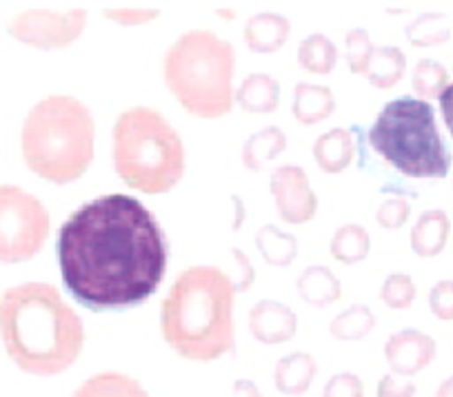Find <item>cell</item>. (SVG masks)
Segmentation results:
<instances>
[{"label":"cell","instance_id":"cell-10","mask_svg":"<svg viewBox=\"0 0 453 397\" xmlns=\"http://www.w3.org/2000/svg\"><path fill=\"white\" fill-rule=\"evenodd\" d=\"M272 194L276 200L278 213L289 225H303L316 216L318 198L309 187V178L304 169L280 167L272 176Z\"/></svg>","mask_w":453,"mask_h":397},{"label":"cell","instance_id":"cell-5","mask_svg":"<svg viewBox=\"0 0 453 397\" xmlns=\"http://www.w3.org/2000/svg\"><path fill=\"white\" fill-rule=\"evenodd\" d=\"M113 167L132 189L167 194L185 172L180 136L154 109H129L113 126Z\"/></svg>","mask_w":453,"mask_h":397},{"label":"cell","instance_id":"cell-28","mask_svg":"<svg viewBox=\"0 0 453 397\" xmlns=\"http://www.w3.org/2000/svg\"><path fill=\"white\" fill-rule=\"evenodd\" d=\"M447 38H449V27L442 14L420 16V19L409 27V41H411L416 47L440 45V42H444Z\"/></svg>","mask_w":453,"mask_h":397},{"label":"cell","instance_id":"cell-21","mask_svg":"<svg viewBox=\"0 0 453 397\" xmlns=\"http://www.w3.org/2000/svg\"><path fill=\"white\" fill-rule=\"evenodd\" d=\"M404 67H407V60L398 47H382V50H373L372 60L363 73L378 89H391L403 78Z\"/></svg>","mask_w":453,"mask_h":397},{"label":"cell","instance_id":"cell-9","mask_svg":"<svg viewBox=\"0 0 453 397\" xmlns=\"http://www.w3.org/2000/svg\"><path fill=\"white\" fill-rule=\"evenodd\" d=\"M85 23L87 14L82 10H72L67 14L36 10L16 16L14 23L10 25V32L20 42H27L38 50H60L81 36Z\"/></svg>","mask_w":453,"mask_h":397},{"label":"cell","instance_id":"cell-13","mask_svg":"<svg viewBox=\"0 0 453 397\" xmlns=\"http://www.w3.org/2000/svg\"><path fill=\"white\" fill-rule=\"evenodd\" d=\"M449 233H451V222L444 211H425L418 218L416 226L411 231V248L420 257H434L444 251Z\"/></svg>","mask_w":453,"mask_h":397},{"label":"cell","instance_id":"cell-23","mask_svg":"<svg viewBox=\"0 0 453 397\" xmlns=\"http://www.w3.org/2000/svg\"><path fill=\"white\" fill-rule=\"evenodd\" d=\"M372 248L369 233L360 225H345L335 231L331 240V256L342 264H354V262L365 260Z\"/></svg>","mask_w":453,"mask_h":397},{"label":"cell","instance_id":"cell-31","mask_svg":"<svg viewBox=\"0 0 453 397\" xmlns=\"http://www.w3.org/2000/svg\"><path fill=\"white\" fill-rule=\"evenodd\" d=\"M409 213H411V204L404 198H391L382 202L378 209V225L387 231H395L407 222Z\"/></svg>","mask_w":453,"mask_h":397},{"label":"cell","instance_id":"cell-3","mask_svg":"<svg viewBox=\"0 0 453 397\" xmlns=\"http://www.w3.org/2000/svg\"><path fill=\"white\" fill-rule=\"evenodd\" d=\"M232 280L216 267H191L178 276L160 309V329L178 355L218 360L234 348Z\"/></svg>","mask_w":453,"mask_h":397},{"label":"cell","instance_id":"cell-24","mask_svg":"<svg viewBox=\"0 0 453 397\" xmlns=\"http://www.w3.org/2000/svg\"><path fill=\"white\" fill-rule=\"evenodd\" d=\"M335 58H338L335 45L322 34H313V36L304 38L298 50L300 65L311 73H329L334 69Z\"/></svg>","mask_w":453,"mask_h":397},{"label":"cell","instance_id":"cell-25","mask_svg":"<svg viewBox=\"0 0 453 397\" xmlns=\"http://www.w3.org/2000/svg\"><path fill=\"white\" fill-rule=\"evenodd\" d=\"M373 326H376L373 313L369 311L367 307H363V304H356V307L340 313V316L331 322L329 331L335 340L349 342V340H363L365 335L372 333Z\"/></svg>","mask_w":453,"mask_h":397},{"label":"cell","instance_id":"cell-34","mask_svg":"<svg viewBox=\"0 0 453 397\" xmlns=\"http://www.w3.org/2000/svg\"><path fill=\"white\" fill-rule=\"evenodd\" d=\"M416 395V384L400 382L395 375H385L378 384V397H413Z\"/></svg>","mask_w":453,"mask_h":397},{"label":"cell","instance_id":"cell-32","mask_svg":"<svg viewBox=\"0 0 453 397\" xmlns=\"http://www.w3.org/2000/svg\"><path fill=\"white\" fill-rule=\"evenodd\" d=\"M429 307L438 320L453 322V280H440L431 289Z\"/></svg>","mask_w":453,"mask_h":397},{"label":"cell","instance_id":"cell-26","mask_svg":"<svg viewBox=\"0 0 453 397\" xmlns=\"http://www.w3.org/2000/svg\"><path fill=\"white\" fill-rule=\"evenodd\" d=\"M256 242H258V248L265 260L269 264H273V267H287L296 257V248H298L294 235L282 233L276 226H265V229H260Z\"/></svg>","mask_w":453,"mask_h":397},{"label":"cell","instance_id":"cell-15","mask_svg":"<svg viewBox=\"0 0 453 397\" xmlns=\"http://www.w3.org/2000/svg\"><path fill=\"white\" fill-rule=\"evenodd\" d=\"M289 38V20L278 14H258L245 25V41L256 54H273Z\"/></svg>","mask_w":453,"mask_h":397},{"label":"cell","instance_id":"cell-33","mask_svg":"<svg viewBox=\"0 0 453 397\" xmlns=\"http://www.w3.org/2000/svg\"><path fill=\"white\" fill-rule=\"evenodd\" d=\"M365 388L358 375L338 373L326 382L325 395L322 397H363Z\"/></svg>","mask_w":453,"mask_h":397},{"label":"cell","instance_id":"cell-8","mask_svg":"<svg viewBox=\"0 0 453 397\" xmlns=\"http://www.w3.org/2000/svg\"><path fill=\"white\" fill-rule=\"evenodd\" d=\"M50 213L38 198L0 185V262L16 264L36 256L50 235Z\"/></svg>","mask_w":453,"mask_h":397},{"label":"cell","instance_id":"cell-7","mask_svg":"<svg viewBox=\"0 0 453 397\" xmlns=\"http://www.w3.org/2000/svg\"><path fill=\"white\" fill-rule=\"evenodd\" d=\"M369 142L409 178H444L451 169V154L429 100L403 95L387 103L369 131Z\"/></svg>","mask_w":453,"mask_h":397},{"label":"cell","instance_id":"cell-36","mask_svg":"<svg viewBox=\"0 0 453 397\" xmlns=\"http://www.w3.org/2000/svg\"><path fill=\"white\" fill-rule=\"evenodd\" d=\"M435 397H453V378L444 379V382L440 384V388L435 391Z\"/></svg>","mask_w":453,"mask_h":397},{"label":"cell","instance_id":"cell-29","mask_svg":"<svg viewBox=\"0 0 453 397\" xmlns=\"http://www.w3.org/2000/svg\"><path fill=\"white\" fill-rule=\"evenodd\" d=\"M380 298L391 309H409L416 300V285L407 273H394L382 285Z\"/></svg>","mask_w":453,"mask_h":397},{"label":"cell","instance_id":"cell-1","mask_svg":"<svg viewBox=\"0 0 453 397\" xmlns=\"http://www.w3.org/2000/svg\"><path fill=\"white\" fill-rule=\"evenodd\" d=\"M56 253L72 298L94 313L141 307L167 271V238L158 220L123 194L76 209L60 226Z\"/></svg>","mask_w":453,"mask_h":397},{"label":"cell","instance_id":"cell-2","mask_svg":"<svg viewBox=\"0 0 453 397\" xmlns=\"http://www.w3.org/2000/svg\"><path fill=\"white\" fill-rule=\"evenodd\" d=\"M0 338L25 373L47 378L78 360L85 326L56 286L27 282L0 298Z\"/></svg>","mask_w":453,"mask_h":397},{"label":"cell","instance_id":"cell-12","mask_svg":"<svg viewBox=\"0 0 453 397\" xmlns=\"http://www.w3.org/2000/svg\"><path fill=\"white\" fill-rule=\"evenodd\" d=\"M298 320L289 307L273 300H263L250 313V331L258 342L280 344L296 335Z\"/></svg>","mask_w":453,"mask_h":397},{"label":"cell","instance_id":"cell-19","mask_svg":"<svg viewBox=\"0 0 453 397\" xmlns=\"http://www.w3.org/2000/svg\"><path fill=\"white\" fill-rule=\"evenodd\" d=\"M238 103L245 111L251 113H272L276 111L278 98H280V87L267 73H254L242 82L238 89Z\"/></svg>","mask_w":453,"mask_h":397},{"label":"cell","instance_id":"cell-35","mask_svg":"<svg viewBox=\"0 0 453 397\" xmlns=\"http://www.w3.org/2000/svg\"><path fill=\"white\" fill-rule=\"evenodd\" d=\"M440 111H442V118H444V125H447L449 134H451L453 138V82H449L447 89L442 91V95H440Z\"/></svg>","mask_w":453,"mask_h":397},{"label":"cell","instance_id":"cell-27","mask_svg":"<svg viewBox=\"0 0 453 397\" xmlns=\"http://www.w3.org/2000/svg\"><path fill=\"white\" fill-rule=\"evenodd\" d=\"M413 89L422 100H435L449 85V72L435 60H420L413 69Z\"/></svg>","mask_w":453,"mask_h":397},{"label":"cell","instance_id":"cell-14","mask_svg":"<svg viewBox=\"0 0 453 397\" xmlns=\"http://www.w3.org/2000/svg\"><path fill=\"white\" fill-rule=\"evenodd\" d=\"M354 134L349 129H331L318 138L313 145V156L322 172L340 173L354 160Z\"/></svg>","mask_w":453,"mask_h":397},{"label":"cell","instance_id":"cell-6","mask_svg":"<svg viewBox=\"0 0 453 397\" xmlns=\"http://www.w3.org/2000/svg\"><path fill=\"white\" fill-rule=\"evenodd\" d=\"M234 47L211 32H189L165 56V82L198 118L232 111Z\"/></svg>","mask_w":453,"mask_h":397},{"label":"cell","instance_id":"cell-18","mask_svg":"<svg viewBox=\"0 0 453 397\" xmlns=\"http://www.w3.org/2000/svg\"><path fill=\"white\" fill-rule=\"evenodd\" d=\"M72 397H150L138 379L123 373H98L87 379Z\"/></svg>","mask_w":453,"mask_h":397},{"label":"cell","instance_id":"cell-22","mask_svg":"<svg viewBox=\"0 0 453 397\" xmlns=\"http://www.w3.org/2000/svg\"><path fill=\"white\" fill-rule=\"evenodd\" d=\"M287 147L285 134L276 126H269V129L258 131L247 141L245 149H242V160L250 169L258 172L265 164L272 163L278 154H282Z\"/></svg>","mask_w":453,"mask_h":397},{"label":"cell","instance_id":"cell-16","mask_svg":"<svg viewBox=\"0 0 453 397\" xmlns=\"http://www.w3.org/2000/svg\"><path fill=\"white\" fill-rule=\"evenodd\" d=\"M316 370L318 366L311 355L294 353V355H287L278 362L273 382H276L278 391L285 393V395H303L311 386Z\"/></svg>","mask_w":453,"mask_h":397},{"label":"cell","instance_id":"cell-20","mask_svg":"<svg viewBox=\"0 0 453 397\" xmlns=\"http://www.w3.org/2000/svg\"><path fill=\"white\" fill-rule=\"evenodd\" d=\"M298 294L311 307H326L342 294L340 282L326 267H309L298 278Z\"/></svg>","mask_w":453,"mask_h":397},{"label":"cell","instance_id":"cell-4","mask_svg":"<svg viewBox=\"0 0 453 397\" xmlns=\"http://www.w3.org/2000/svg\"><path fill=\"white\" fill-rule=\"evenodd\" d=\"M23 156L36 176L56 185L78 180L94 160V120L69 95H50L23 125Z\"/></svg>","mask_w":453,"mask_h":397},{"label":"cell","instance_id":"cell-17","mask_svg":"<svg viewBox=\"0 0 453 397\" xmlns=\"http://www.w3.org/2000/svg\"><path fill=\"white\" fill-rule=\"evenodd\" d=\"M335 100L326 87L300 82L294 94V116L303 125H316L334 113Z\"/></svg>","mask_w":453,"mask_h":397},{"label":"cell","instance_id":"cell-30","mask_svg":"<svg viewBox=\"0 0 453 397\" xmlns=\"http://www.w3.org/2000/svg\"><path fill=\"white\" fill-rule=\"evenodd\" d=\"M373 56V45L369 34L363 29H354L347 34V63L354 73H363Z\"/></svg>","mask_w":453,"mask_h":397},{"label":"cell","instance_id":"cell-11","mask_svg":"<svg viewBox=\"0 0 453 397\" xmlns=\"http://www.w3.org/2000/svg\"><path fill=\"white\" fill-rule=\"evenodd\" d=\"M435 342L426 333L404 329L391 335L385 344V357L395 375H416L435 360Z\"/></svg>","mask_w":453,"mask_h":397}]
</instances>
